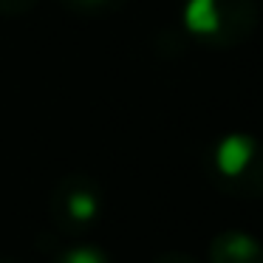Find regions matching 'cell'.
Segmentation results:
<instances>
[{"label":"cell","instance_id":"ba28073f","mask_svg":"<svg viewBox=\"0 0 263 263\" xmlns=\"http://www.w3.org/2000/svg\"><path fill=\"white\" fill-rule=\"evenodd\" d=\"M156 263H195V260L187 255H176V252H173V255H161Z\"/></svg>","mask_w":263,"mask_h":263},{"label":"cell","instance_id":"277c9868","mask_svg":"<svg viewBox=\"0 0 263 263\" xmlns=\"http://www.w3.org/2000/svg\"><path fill=\"white\" fill-rule=\"evenodd\" d=\"M212 263H263V246L252 235L229 229L212 240Z\"/></svg>","mask_w":263,"mask_h":263},{"label":"cell","instance_id":"6da1fadb","mask_svg":"<svg viewBox=\"0 0 263 263\" xmlns=\"http://www.w3.org/2000/svg\"><path fill=\"white\" fill-rule=\"evenodd\" d=\"M212 173L218 184L240 195L263 193V147L257 139L232 133L212 147Z\"/></svg>","mask_w":263,"mask_h":263},{"label":"cell","instance_id":"8992f818","mask_svg":"<svg viewBox=\"0 0 263 263\" xmlns=\"http://www.w3.org/2000/svg\"><path fill=\"white\" fill-rule=\"evenodd\" d=\"M74 9H105V6H116L122 0H65Z\"/></svg>","mask_w":263,"mask_h":263},{"label":"cell","instance_id":"3957f363","mask_svg":"<svg viewBox=\"0 0 263 263\" xmlns=\"http://www.w3.org/2000/svg\"><path fill=\"white\" fill-rule=\"evenodd\" d=\"M51 215L63 229H88L99 215V190L91 178H65L54 190Z\"/></svg>","mask_w":263,"mask_h":263},{"label":"cell","instance_id":"9c48e42d","mask_svg":"<svg viewBox=\"0 0 263 263\" xmlns=\"http://www.w3.org/2000/svg\"><path fill=\"white\" fill-rule=\"evenodd\" d=\"M0 263H12V260H0Z\"/></svg>","mask_w":263,"mask_h":263},{"label":"cell","instance_id":"7a4b0ae2","mask_svg":"<svg viewBox=\"0 0 263 263\" xmlns=\"http://www.w3.org/2000/svg\"><path fill=\"white\" fill-rule=\"evenodd\" d=\"M252 6L246 0H190L184 6V26L210 43L235 40V29H249Z\"/></svg>","mask_w":263,"mask_h":263},{"label":"cell","instance_id":"5b68a950","mask_svg":"<svg viewBox=\"0 0 263 263\" xmlns=\"http://www.w3.org/2000/svg\"><path fill=\"white\" fill-rule=\"evenodd\" d=\"M54 263H108V257L97 246H74V249L63 252Z\"/></svg>","mask_w":263,"mask_h":263},{"label":"cell","instance_id":"52a82bcc","mask_svg":"<svg viewBox=\"0 0 263 263\" xmlns=\"http://www.w3.org/2000/svg\"><path fill=\"white\" fill-rule=\"evenodd\" d=\"M34 0H0V12H20V9H29Z\"/></svg>","mask_w":263,"mask_h":263}]
</instances>
